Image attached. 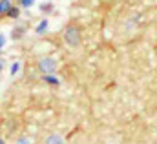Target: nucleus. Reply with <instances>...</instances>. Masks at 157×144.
Instances as JSON below:
<instances>
[{
	"label": "nucleus",
	"instance_id": "nucleus-7",
	"mask_svg": "<svg viewBox=\"0 0 157 144\" xmlns=\"http://www.w3.org/2000/svg\"><path fill=\"white\" fill-rule=\"evenodd\" d=\"M44 144H64V139H62L59 133H51L49 137H46Z\"/></svg>",
	"mask_w": 157,
	"mask_h": 144
},
{
	"label": "nucleus",
	"instance_id": "nucleus-11",
	"mask_svg": "<svg viewBox=\"0 0 157 144\" xmlns=\"http://www.w3.org/2000/svg\"><path fill=\"white\" fill-rule=\"evenodd\" d=\"M6 46H7V36L4 35V33H0V53L6 49Z\"/></svg>",
	"mask_w": 157,
	"mask_h": 144
},
{
	"label": "nucleus",
	"instance_id": "nucleus-1",
	"mask_svg": "<svg viewBox=\"0 0 157 144\" xmlns=\"http://www.w3.org/2000/svg\"><path fill=\"white\" fill-rule=\"evenodd\" d=\"M57 66H59V62H57L55 57H42L39 62H37V68H39V71L42 73V75L55 73L57 71Z\"/></svg>",
	"mask_w": 157,
	"mask_h": 144
},
{
	"label": "nucleus",
	"instance_id": "nucleus-16",
	"mask_svg": "<svg viewBox=\"0 0 157 144\" xmlns=\"http://www.w3.org/2000/svg\"><path fill=\"white\" fill-rule=\"evenodd\" d=\"M13 2H15V4H17V2H18V0H13Z\"/></svg>",
	"mask_w": 157,
	"mask_h": 144
},
{
	"label": "nucleus",
	"instance_id": "nucleus-3",
	"mask_svg": "<svg viewBox=\"0 0 157 144\" xmlns=\"http://www.w3.org/2000/svg\"><path fill=\"white\" fill-rule=\"evenodd\" d=\"M42 82L46 86H51V88H57L60 84V78L55 75V73H49V75H42Z\"/></svg>",
	"mask_w": 157,
	"mask_h": 144
},
{
	"label": "nucleus",
	"instance_id": "nucleus-10",
	"mask_svg": "<svg viewBox=\"0 0 157 144\" xmlns=\"http://www.w3.org/2000/svg\"><path fill=\"white\" fill-rule=\"evenodd\" d=\"M40 11H42V13H51V11H53V4H51V2L40 4Z\"/></svg>",
	"mask_w": 157,
	"mask_h": 144
},
{
	"label": "nucleus",
	"instance_id": "nucleus-14",
	"mask_svg": "<svg viewBox=\"0 0 157 144\" xmlns=\"http://www.w3.org/2000/svg\"><path fill=\"white\" fill-rule=\"evenodd\" d=\"M4 68H6V62H4V59L0 57V73L4 71Z\"/></svg>",
	"mask_w": 157,
	"mask_h": 144
},
{
	"label": "nucleus",
	"instance_id": "nucleus-6",
	"mask_svg": "<svg viewBox=\"0 0 157 144\" xmlns=\"http://www.w3.org/2000/svg\"><path fill=\"white\" fill-rule=\"evenodd\" d=\"M48 28H49V22H48V18H42L39 24L35 26V33H37V35H46Z\"/></svg>",
	"mask_w": 157,
	"mask_h": 144
},
{
	"label": "nucleus",
	"instance_id": "nucleus-15",
	"mask_svg": "<svg viewBox=\"0 0 157 144\" xmlns=\"http://www.w3.org/2000/svg\"><path fill=\"white\" fill-rule=\"evenodd\" d=\"M0 144H6V139L4 137H0Z\"/></svg>",
	"mask_w": 157,
	"mask_h": 144
},
{
	"label": "nucleus",
	"instance_id": "nucleus-2",
	"mask_svg": "<svg viewBox=\"0 0 157 144\" xmlns=\"http://www.w3.org/2000/svg\"><path fill=\"white\" fill-rule=\"evenodd\" d=\"M64 42L70 46V47H77L80 44V33L75 26H70L66 31H64Z\"/></svg>",
	"mask_w": 157,
	"mask_h": 144
},
{
	"label": "nucleus",
	"instance_id": "nucleus-13",
	"mask_svg": "<svg viewBox=\"0 0 157 144\" xmlns=\"http://www.w3.org/2000/svg\"><path fill=\"white\" fill-rule=\"evenodd\" d=\"M22 35H24V28L22 26H20V29H17V28L13 29V38H20Z\"/></svg>",
	"mask_w": 157,
	"mask_h": 144
},
{
	"label": "nucleus",
	"instance_id": "nucleus-5",
	"mask_svg": "<svg viewBox=\"0 0 157 144\" xmlns=\"http://www.w3.org/2000/svg\"><path fill=\"white\" fill-rule=\"evenodd\" d=\"M13 4H15L13 0H0V20L6 18V15H7V11L11 9Z\"/></svg>",
	"mask_w": 157,
	"mask_h": 144
},
{
	"label": "nucleus",
	"instance_id": "nucleus-9",
	"mask_svg": "<svg viewBox=\"0 0 157 144\" xmlns=\"http://www.w3.org/2000/svg\"><path fill=\"white\" fill-rule=\"evenodd\" d=\"M35 2H37V0H18L17 4H18V7L24 11V9H31V7L35 6Z\"/></svg>",
	"mask_w": 157,
	"mask_h": 144
},
{
	"label": "nucleus",
	"instance_id": "nucleus-4",
	"mask_svg": "<svg viewBox=\"0 0 157 144\" xmlns=\"http://www.w3.org/2000/svg\"><path fill=\"white\" fill-rule=\"evenodd\" d=\"M20 15H22V9L18 7V4H13V6H11V9L7 11L6 18H9V20H18V18H20Z\"/></svg>",
	"mask_w": 157,
	"mask_h": 144
},
{
	"label": "nucleus",
	"instance_id": "nucleus-12",
	"mask_svg": "<svg viewBox=\"0 0 157 144\" xmlns=\"http://www.w3.org/2000/svg\"><path fill=\"white\" fill-rule=\"evenodd\" d=\"M15 144H33V141H31L29 137H18V139L15 141Z\"/></svg>",
	"mask_w": 157,
	"mask_h": 144
},
{
	"label": "nucleus",
	"instance_id": "nucleus-8",
	"mask_svg": "<svg viewBox=\"0 0 157 144\" xmlns=\"http://www.w3.org/2000/svg\"><path fill=\"white\" fill-rule=\"evenodd\" d=\"M20 68H22V64H20L18 60H13V62H11V66H9V75H11V77L18 75V73H20Z\"/></svg>",
	"mask_w": 157,
	"mask_h": 144
}]
</instances>
